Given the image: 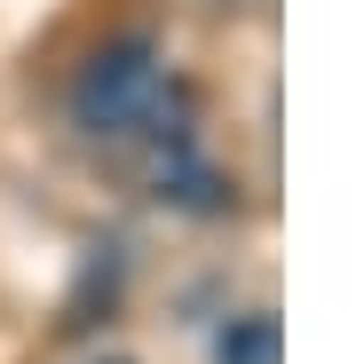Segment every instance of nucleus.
<instances>
[{
    "label": "nucleus",
    "mask_w": 356,
    "mask_h": 364,
    "mask_svg": "<svg viewBox=\"0 0 356 364\" xmlns=\"http://www.w3.org/2000/svg\"><path fill=\"white\" fill-rule=\"evenodd\" d=\"M174 103V80H166V55L151 40H111L95 48L80 80H72V119L95 135V143H135L151 135Z\"/></svg>",
    "instance_id": "obj_1"
},
{
    "label": "nucleus",
    "mask_w": 356,
    "mask_h": 364,
    "mask_svg": "<svg viewBox=\"0 0 356 364\" xmlns=\"http://www.w3.org/2000/svg\"><path fill=\"white\" fill-rule=\"evenodd\" d=\"M277 317L269 309H246V317H230L222 341H214V364H277Z\"/></svg>",
    "instance_id": "obj_2"
},
{
    "label": "nucleus",
    "mask_w": 356,
    "mask_h": 364,
    "mask_svg": "<svg viewBox=\"0 0 356 364\" xmlns=\"http://www.w3.org/2000/svg\"><path fill=\"white\" fill-rule=\"evenodd\" d=\"M95 364H127V356H95Z\"/></svg>",
    "instance_id": "obj_3"
}]
</instances>
